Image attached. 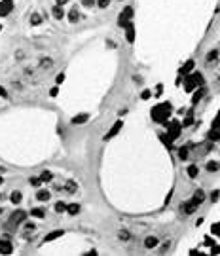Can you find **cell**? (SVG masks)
I'll use <instances>...</instances> for the list:
<instances>
[{"instance_id":"1","label":"cell","mask_w":220,"mask_h":256,"mask_svg":"<svg viewBox=\"0 0 220 256\" xmlns=\"http://www.w3.org/2000/svg\"><path fill=\"white\" fill-rule=\"evenodd\" d=\"M157 243H160V239H157V237H148V239L144 241V247H146V249H154Z\"/></svg>"},{"instance_id":"2","label":"cell","mask_w":220,"mask_h":256,"mask_svg":"<svg viewBox=\"0 0 220 256\" xmlns=\"http://www.w3.org/2000/svg\"><path fill=\"white\" fill-rule=\"evenodd\" d=\"M193 201H196L197 205H201V203L205 201V192H203V190H197L196 196H193Z\"/></svg>"},{"instance_id":"3","label":"cell","mask_w":220,"mask_h":256,"mask_svg":"<svg viewBox=\"0 0 220 256\" xmlns=\"http://www.w3.org/2000/svg\"><path fill=\"white\" fill-rule=\"evenodd\" d=\"M67 213L68 215H78L80 213V205H78V203H70V205L67 207Z\"/></svg>"},{"instance_id":"4","label":"cell","mask_w":220,"mask_h":256,"mask_svg":"<svg viewBox=\"0 0 220 256\" xmlns=\"http://www.w3.org/2000/svg\"><path fill=\"white\" fill-rule=\"evenodd\" d=\"M10 199H12V203H15V205H17V203L21 201V192L19 190H13L12 196H10Z\"/></svg>"},{"instance_id":"5","label":"cell","mask_w":220,"mask_h":256,"mask_svg":"<svg viewBox=\"0 0 220 256\" xmlns=\"http://www.w3.org/2000/svg\"><path fill=\"white\" fill-rule=\"evenodd\" d=\"M68 21H70V23H76V21H78V12H76V10H70V12H68Z\"/></svg>"},{"instance_id":"6","label":"cell","mask_w":220,"mask_h":256,"mask_svg":"<svg viewBox=\"0 0 220 256\" xmlns=\"http://www.w3.org/2000/svg\"><path fill=\"white\" fill-rule=\"evenodd\" d=\"M40 23H42L40 13H32V17H31V25H40Z\"/></svg>"},{"instance_id":"7","label":"cell","mask_w":220,"mask_h":256,"mask_svg":"<svg viewBox=\"0 0 220 256\" xmlns=\"http://www.w3.org/2000/svg\"><path fill=\"white\" fill-rule=\"evenodd\" d=\"M53 15L57 17V19H61V17H63V8H61V4L53 8Z\"/></svg>"},{"instance_id":"8","label":"cell","mask_w":220,"mask_h":256,"mask_svg":"<svg viewBox=\"0 0 220 256\" xmlns=\"http://www.w3.org/2000/svg\"><path fill=\"white\" fill-rule=\"evenodd\" d=\"M67 192H68V193H76V184H74L72 180L67 182Z\"/></svg>"},{"instance_id":"9","label":"cell","mask_w":220,"mask_h":256,"mask_svg":"<svg viewBox=\"0 0 220 256\" xmlns=\"http://www.w3.org/2000/svg\"><path fill=\"white\" fill-rule=\"evenodd\" d=\"M51 65H53V61H51V59H42L40 61V68H48Z\"/></svg>"},{"instance_id":"10","label":"cell","mask_w":220,"mask_h":256,"mask_svg":"<svg viewBox=\"0 0 220 256\" xmlns=\"http://www.w3.org/2000/svg\"><path fill=\"white\" fill-rule=\"evenodd\" d=\"M188 175H190V178H196V175H197V167H188Z\"/></svg>"},{"instance_id":"11","label":"cell","mask_w":220,"mask_h":256,"mask_svg":"<svg viewBox=\"0 0 220 256\" xmlns=\"http://www.w3.org/2000/svg\"><path fill=\"white\" fill-rule=\"evenodd\" d=\"M218 169H220V165L215 163V161H211V163L207 165V171H218Z\"/></svg>"},{"instance_id":"12","label":"cell","mask_w":220,"mask_h":256,"mask_svg":"<svg viewBox=\"0 0 220 256\" xmlns=\"http://www.w3.org/2000/svg\"><path fill=\"white\" fill-rule=\"evenodd\" d=\"M179 156L182 157V160H186V156H188V146H182L180 152H179Z\"/></svg>"},{"instance_id":"13","label":"cell","mask_w":220,"mask_h":256,"mask_svg":"<svg viewBox=\"0 0 220 256\" xmlns=\"http://www.w3.org/2000/svg\"><path fill=\"white\" fill-rule=\"evenodd\" d=\"M55 211H57V213H63V211H67V205H65V203H57V205H55Z\"/></svg>"},{"instance_id":"14","label":"cell","mask_w":220,"mask_h":256,"mask_svg":"<svg viewBox=\"0 0 220 256\" xmlns=\"http://www.w3.org/2000/svg\"><path fill=\"white\" fill-rule=\"evenodd\" d=\"M48 197H49V193H48V192H44V190L38 192V199H40V201H46Z\"/></svg>"},{"instance_id":"15","label":"cell","mask_w":220,"mask_h":256,"mask_svg":"<svg viewBox=\"0 0 220 256\" xmlns=\"http://www.w3.org/2000/svg\"><path fill=\"white\" fill-rule=\"evenodd\" d=\"M32 216L42 218V216H44V209H32Z\"/></svg>"},{"instance_id":"16","label":"cell","mask_w":220,"mask_h":256,"mask_svg":"<svg viewBox=\"0 0 220 256\" xmlns=\"http://www.w3.org/2000/svg\"><path fill=\"white\" fill-rule=\"evenodd\" d=\"M216 55H218V53H216V51H215V49H213V51H211V53H209V55H207V61H209V63H213V61H215V59H216Z\"/></svg>"},{"instance_id":"17","label":"cell","mask_w":220,"mask_h":256,"mask_svg":"<svg viewBox=\"0 0 220 256\" xmlns=\"http://www.w3.org/2000/svg\"><path fill=\"white\" fill-rule=\"evenodd\" d=\"M129 237H131V235H129L127 232H120V241H129Z\"/></svg>"},{"instance_id":"18","label":"cell","mask_w":220,"mask_h":256,"mask_svg":"<svg viewBox=\"0 0 220 256\" xmlns=\"http://www.w3.org/2000/svg\"><path fill=\"white\" fill-rule=\"evenodd\" d=\"M110 4V0H97V6H99V8H106Z\"/></svg>"},{"instance_id":"19","label":"cell","mask_w":220,"mask_h":256,"mask_svg":"<svg viewBox=\"0 0 220 256\" xmlns=\"http://www.w3.org/2000/svg\"><path fill=\"white\" fill-rule=\"evenodd\" d=\"M42 180H51V173L49 171H44L42 173Z\"/></svg>"},{"instance_id":"20","label":"cell","mask_w":220,"mask_h":256,"mask_svg":"<svg viewBox=\"0 0 220 256\" xmlns=\"http://www.w3.org/2000/svg\"><path fill=\"white\" fill-rule=\"evenodd\" d=\"M40 180H42V178H36V176H32V178H31V184H32V186H40Z\"/></svg>"},{"instance_id":"21","label":"cell","mask_w":220,"mask_h":256,"mask_svg":"<svg viewBox=\"0 0 220 256\" xmlns=\"http://www.w3.org/2000/svg\"><path fill=\"white\" fill-rule=\"evenodd\" d=\"M84 4H85V6H93V0H85Z\"/></svg>"},{"instance_id":"22","label":"cell","mask_w":220,"mask_h":256,"mask_svg":"<svg viewBox=\"0 0 220 256\" xmlns=\"http://www.w3.org/2000/svg\"><path fill=\"white\" fill-rule=\"evenodd\" d=\"M0 95H2V97H8V93H6V91L2 89V87H0Z\"/></svg>"},{"instance_id":"23","label":"cell","mask_w":220,"mask_h":256,"mask_svg":"<svg viewBox=\"0 0 220 256\" xmlns=\"http://www.w3.org/2000/svg\"><path fill=\"white\" fill-rule=\"evenodd\" d=\"M65 2H68V0H57V4H65Z\"/></svg>"},{"instance_id":"24","label":"cell","mask_w":220,"mask_h":256,"mask_svg":"<svg viewBox=\"0 0 220 256\" xmlns=\"http://www.w3.org/2000/svg\"><path fill=\"white\" fill-rule=\"evenodd\" d=\"M2 182H4V178H2V176H0V184H2Z\"/></svg>"}]
</instances>
